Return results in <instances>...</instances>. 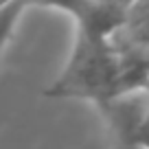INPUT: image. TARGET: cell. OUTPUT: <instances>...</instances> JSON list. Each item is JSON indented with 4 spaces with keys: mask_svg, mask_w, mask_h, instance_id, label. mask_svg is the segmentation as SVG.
Wrapping results in <instances>:
<instances>
[{
    "mask_svg": "<svg viewBox=\"0 0 149 149\" xmlns=\"http://www.w3.org/2000/svg\"><path fill=\"white\" fill-rule=\"evenodd\" d=\"M110 2H114V5L123 7V9H130V7H134L138 0H110Z\"/></svg>",
    "mask_w": 149,
    "mask_h": 149,
    "instance_id": "cell-4",
    "label": "cell"
},
{
    "mask_svg": "<svg viewBox=\"0 0 149 149\" xmlns=\"http://www.w3.org/2000/svg\"><path fill=\"white\" fill-rule=\"evenodd\" d=\"M42 94L46 99L90 101L99 107L118 99V66L110 40L74 29L68 59Z\"/></svg>",
    "mask_w": 149,
    "mask_h": 149,
    "instance_id": "cell-1",
    "label": "cell"
},
{
    "mask_svg": "<svg viewBox=\"0 0 149 149\" xmlns=\"http://www.w3.org/2000/svg\"><path fill=\"white\" fill-rule=\"evenodd\" d=\"M26 9H29L26 0H5V2H0V57L7 51L9 42L13 40V33Z\"/></svg>",
    "mask_w": 149,
    "mask_h": 149,
    "instance_id": "cell-2",
    "label": "cell"
},
{
    "mask_svg": "<svg viewBox=\"0 0 149 149\" xmlns=\"http://www.w3.org/2000/svg\"><path fill=\"white\" fill-rule=\"evenodd\" d=\"M29 9L37 7V9H51V11H61V13L70 15V18L77 22V20L84 15V11L90 7L92 0H26Z\"/></svg>",
    "mask_w": 149,
    "mask_h": 149,
    "instance_id": "cell-3",
    "label": "cell"
}]
</instances>
